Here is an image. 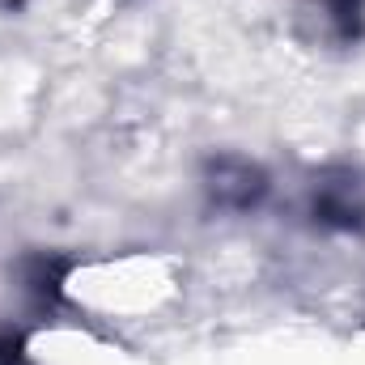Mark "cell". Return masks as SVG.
<instances>
[{
	"label": "cell",
	"instance_id": "obj_1",
	"mask_svg": "<svg viewBox=\"0 0 365 365\" xmlns=\"http://www.w3.org/2000/svg\"><path fill=\"white\" fill-rule=\"evenodd\" d=\"M204 179H208L212 204H221V208H251L268 191L264 170L251 166V162H242V158H217V162H208Z\"/></svg>",
	"mask_w": 365,
	"mask_h": 365
}]
</instances>
